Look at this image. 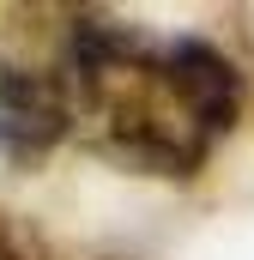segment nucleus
I'll list each match as a JSON object with an SVG mask.
<instances>
[{"label": "nucleus", "instance_id": "nucleus-1", "mask_svg": "<svg viewBox=\"0 0 254 260\" xmlns=\"http://www.w3.org/2000/svg\"><path fill=\"white\" fill-rule=\"evenodd\" d=\"M73 133L133 176L188 182L242 121V73L206 37H151L109 12H79L61 49Z\"/></svg>", "mask_w": 254, "mask_h": 260}, {"label": "nucleus", "instance_id": "nucleus-2", "mask_svg": "<svg viewBox=\"0 0 254 260\" xmlns=\"http://www.w3.org/2000/svg\"><path fill=\"white\" fill-rule=\"evenodd\" d=\"M67 133H73V91L61 67L0 61V157L43 164Z\"/></svg>", "mask_w": 254, "mask_h": 260}, {"label": "nucleus", "instance_id": "nucleus-3", "mask_svg": "<svg viewBox=\"0 0 254 260\" xmlns=\"http://www.w3.org/2000/svg\"><path fill=\"white\" fill-rule=\"evenodd\" d=\"M0 260H49L43 236H37L18 212H6V206H0Z\"/></svg>", "mask_w": 254, "mask_h": 260}]
</instances>
